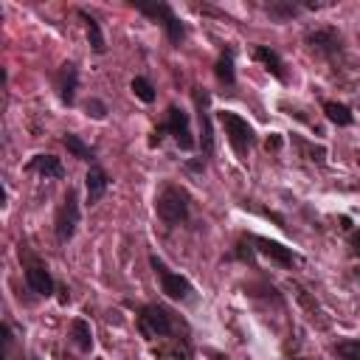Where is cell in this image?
Listing matches in <instances>:
<instances>
[{
	"label": "cell",
	"mask_w": 360,
	"mask_h": 360,
	"mask_svg": "<svg viewBox=\"0 0 360 360\" xmlns=\"http://www.w3.org/2000/svg\"><path fill=\"white\" fill-rule=\"evenodd\" d=\"M188 208H191V200H188V191L174 186V183H163L158 197H155V211H158V219L169 228L180 225L188 219Z\"/></svg>",
	"instance_id": "cell-2"
},
{
	"label": "cell",
	"mask_w": 360,
	"mask_h": 360,
	"mask_svg": "<svg viewBox=\"0 0 360 360\" xmlns=\"http://www.w3.org/2000/svg\"><path fill=\"white\" fill-rule=\"evenodd\" d=\"M84 110H87V115H93V118H104V115H107V104L98 101V98H90V101L84 104Z\"/></svg>",
	"instance_id": "cell-25"
},
{
	"label": "cell",
	"mask_w": 360,
	"mask_h": 360,
	"mask_svg": "<svg viewBox=\"0 0 360 360\" xmlns=\"http://www.w3.org/2000/svg\"><path fill=\"white\" fill-rule=\"evenodd\" d=\"M56 93H59V98H62V104H73L76 101V90H79V70H76V65L73 62H65L59 70H56Z\"/></svg>",
	"instance_id": "cell-12"
},
{
	"label": "cell",
	"mask_w": 360,
	"mask_h": 360,
	"mask_svg": "<svg viewBox=\"0 0 360 360\" xmlns=\"http://www.w3.org/2000/svg\"><path fill=\"white\" fill-rule=\"evenodd\" d=\"M323 112L332 124L338 127H352L354 124V112L349 104H340V101H323Z\"/></svg>",
	"instance_id": "cell-20"
},
{
	"label": "cell",
	"mask_w": 360,
	"mask_h": 360,
	"mask_svg": "<svg viewBox=\"0 0 360 360\" xmlns=\"http://www.w3.org/2000/svg\"><path fill=\"white\" fill-rule=\"evenodd\" d=\"M208 357H214V360H228V357H225V354H219V352H214V349H211V352H208Z\"/></svg>",
	"instance_id": "cell-29"
},
{
	"label": "cell",
	"mask_w": 360,
	"mask_h": 360,
	"mask_svg": "<svg viewBox=\"0 0 360 360\" xmlns=\"http://www.w3.org/2000/svg\"><path fill=\"white\" fill-rule=\"evenodd\" d=\"M186 166H188L191 172H202V169H205V160H188Z\"/></svg>",
	"instance_id": "cell-28"
},
{
	"label": "cell",
	"mask_w": 360,
	"mask_h": 360,
	"mask_svg": "<svg viewBox=\"0 0 360 360\" xmlns=\"http://www.w3.org/2000/svg\"><path fill=\"white\" fill-rule=\"evenodd\" d=\"M84 186H87V202L96 205V202L107 194V188H110V177H107V172H104L98 163H90L87 177H84Z\"/></svg>",
	"instance_id": "cell-14"
},
{
	"label": "cell",
	"mask_w": 360,
	"mask_h": 360,
	"mask_svg": "<svg viewBox=\"0 0 360 360\" xmlns=\"http://www.w3.org/2000/svg\"><path fill=\"white\" fill-rule=\"evenodd\" d=\"M132 6H135V11H141L149 20L160 22L163 31H166V39L172 45H180L186 39V25H183V20L174 14V8L169 3H132Z\"/></svg>",
	"instance_id": "cell-4"
},
{
	"label": "cell",
	"mask_w": 360,
	"mask_h": 360,
	"mask_svg": "<svg viewBox=\"0 0 360 360\" xmlns=\"http://www.w3.org/2000/svg\"><path fill=\"white\" fill-rule=\"evenodd\" d=\"M278 146H281V135H273V138H267V143H264L267 152H276Z\"/></svg>",
	"instance_id": "cell-27"
},
{
	"label": "cell",
	"mask_w": 360,
	"mask_h": 360,
	"mask_svg": "<svg viewBox=\"0 0 360 360\" xmlns=\"http://www.w3.org/2000/svg\"><path fill=\"white\" fill-rule=\"evenodd\" d=\"M208 101H211V96L202 87H197L194 90V107H197V124H200V146H202L205 155L214 152V127H211Z\"/></svg>",
	"instance_id": "cell-11"
},
{
	"label": "cell",
	"mask_w": 360,
	"mask_h": 360,
	"mask_svg": "<svg viewBox=\"0 0 360 360\" xmlns=\"http://www.w3.org/2000/svg\"><path fill=\"white\" fill-rule=\"evenodd\" d=\"M332 352L338 360H360V340H354V338L340 340V343H335Z\"/></svg>",
	"instance_id": "cell-24"
},
{
	"label": "cell",
	"mask_w": 360,
	"mask_h": 360,
	"mask_svg": "<svg viewBox=\"0 0 360 360\" xmlns=\"http://www.w3.org/2000/svg\"><path fill=\"white\" fill-rule=\"evenodd\" d=\"M292 143L304 152L307 160H315V163H323V160H326V149H323V146H315V143H309V141H304V138H298V135H292Z\"/></svg>",
	"instance_id": "cell-23"
},
{
	"label": "cell",
	"mask_w": 360,
	"mask_h": 360,
	"mask_svg": "<svg viewBox=\"0 0 360 360\" xmlns=\"http://www.w3.org/2000/svg\"><path fill=\"white\" fill-rule=\"evenodd\" d=\"M304 42H307V48H309L312 53H318V56H323V59H332V56H338V53L343 51V37H340V31L332 28V25L309 28V31L304 34Z\"/></svg>",
	"instance_id": "cell-7"
},
{
	"label": "cell",
	"mask_w": 360,
	"mask_h": 360,
	"mask_svg": "<svg viewBox=\"0 0 360 360\" xmlns=\"http://www.w3.org/2000/svg\"><path fill=\"white\" fill-rule=\"evenodd\" d=\"M301 8H304V6H301L298 0H270V3L264 6L267 17L276 20V22H290L292 17L301 14Z\"/></svg>",
	"instance_id": "cell-16"
},
{
	"label": "cell",
	"mask_w": 360,
	"mask_h": 360,
	"mask_svg": "<svg viewBox=\"0 0 360 360\" xmlns=\"http://www.w3.org/2000/svg\"><path fill=\"white\" fill-rule=\"evenodd\" d=\"M20 253H25V250L20 248ZM25 284H28L31 292H37V295H42V298H48V295L56 290V281H53L51 270H48L39 259H34V256H28V253H25Z\"/></svg>",
	"instance_id": "cell-9"
},
{
	"label": "cell",
	"mask_w": 360,
	"mask_h": 360,
	"mask_svg": "<svg viewBox=\"0 0 360 360\" xmlns=\"http://www.w3.org/2000/svg\"><path fill=\"white\" fill-rule=\"evenodd\" d=\"M62 143L68 146V152L73 155V158H79V160H87V163H96V149L93 146H87L79 135H73V132H68L65 138H62Z\"/></svg>",
	"instance_id": "cell-21"
},
{
	"label": "cell",
	"mask_w": 360,
	"mask_h": 360,
	"mask_svg": "<svg viewBox=\"0 0 360 360\" xmlns=\"http://www.w3.org/2000/svg\"><path fill=\"white\" fill-rule=\"evenodd\" d=\"M149 264H152V270L158 276V284H160V292L163 295H169L172 301H188L191 298L194 287H191V281L186 276H180L172 267H166V262L158 259V256H149Z\"/></svg>",
	"instance_id": "cell-6"
},
{
	"label": "cell",
	"mask_w": 360,
	"mask_h": 360,
	"mask_svg": "<svg viewBox=\"0 0 360 360\" xmlns=\"http://www.w3.org/2000/svg\"><path fill=\"white\" fill-rule=\"evenodd\" d=\"M70 340L76 343L79 352H90L93 349V329L84 318H73L70 321Z\"/></svg>",
	"instance_id": "cell-19"
},
{
	"label": "cell",
	"mask_w": 360,
	"mask_h": 360,
	"mask_svg": "<svg viewBox=\"0 0 360 360\" xmlns=\"http://www.w3.org/2000/svg\"><path fill=\"white\" fill-rule=\"evenodd\" d=\"M217 118H219V124L225 127V135H228V143L233 146V152H236L239 158H245L248 149L256 143V132H253V127L248 124V118H242V115H236V112H231V110L217 112Z\"/></svg>",
	"instance_id": "cell-5"
},
{
	"label": "cell",
	"mask_w": 360,
	"mask_h": 360,
	"mask_svg": "<svg viewBox=\"0 0 360 360\" xmlns=\"http://www.w3.org/2000/svg\"><path fill=\"white\" fill-rule=\"evenodd\" d=\"M79 219H82V208H79V194L73 186H68L59 208H56V217H53V233H56V242L59 245H68L79 228Z\"/></svg>",
	"instance_id": "cell-3"
},
{
	"label": "cell",
	"mask_w": 360,
	"mask_h": 360,
	"mask_svg": "<svg viewBox=\"0 0 360 360\" xmlns=\"http://www.w3.org/2000/svg\"><path fill=\"white\" fill-rule=\"evenodd\" d=\"M214 76H217V82H219V84H225V87H233V84H236L233 48H225V51L219 53V59H217V65H214Z\"/></svg>",
	"instance_id": "cell-17"
},
{
	"label": "cell",
	"mask_w": 360,
	"mask_h": 360,
	"mask_svg": "<svg viewBox=\"0 0 360 360\" xmlns=\"http://www.w3.org/2000/svg\"><path fill=\"white\" fill-rule=\"evenodd\" d=\"M79 17L84 20V28H87V42H90V48H93L96 53H104V51H107V45H104V34H101V25H98V20H96L90 11H84V8H79Z\"/></svg>",
	"instance_id": "cell-18"
},
{
	"label": "cell",
	"mask_w": 360,
	"mask_h": 360,
	"mask_svg": "<svg viewBox=\"0 0 360 360\" xmlns=\"http://www.w3.org/2000/svg\"><path fill=\"white\" fill-rule=\"evenodd\" d=\"M163 129L177 141V146L180 149H194L197 146V141H194V135H191V121H188V112L183 110V107H177V104H172L169 110H166V121H163Z\"/></svg>",
	"instance_id": "cell-8"
},
{
	"label": "cell",
	"mask_w": 360,
	"mask_h": 360,
	"mask_svg": "<svg viewBox=\"0 0 360 360\" xmlns=\"http://www.w3.org/2000/svg\"><path fill=\"white\" fill-rule=\"evenodd\" d=\"M250 245H253L256 253L267 256L273 264H278V267H284V270H290V267L298 262V256L292 253V248H284L281 242H273V239H267V236H250Z\"/></svg>",
	"instance_id": "cell-10"
},
{
	"label": "cell",
	"mask_w": 360,
	"mask_h": 360,
	"mask_svg": "<svg viewBox=\"0 0 360 360\" xmlns=\"http://www.w3.org/2000/svg\"><path fill=\"white\" fill-rule=\"evenodd\" d=\"M349 256H354V259H360V231H354L352 236H349Z\"/></svg>",
	"instance_id": "cell-26"
},
{
	"label": "cell",
	"mask_w": 360,
	"mask_h": 360,
	"mask_svg": "<svg viewBox=\"0 0 360 360\" xmlns=\"http://www.w3.org/2000/svg\"><path fill=\"white\" fill-rule=\"evenodd\" d=\"M357 163H360V158H357Z\"/></svg>",
	"instance_id": "cell-30"
},
{
	"label": "cell",
	"mask_w": 360,
	"mask_h": 360,
	"mask_svg": "<svg viewBox=\"0 0 360 360\" xmlns=\"http://www.w3.org/2000/svg\"><path fill=\"white\" fill-rule=\"evenodd\" d=\"M253 59L267 70V73H273L281 84H287V70H284V62H281V56L273 51V48H267V45H256L253 48Z\"/></svg>",
	"instance_id": "cell-15"
},
{
	"label": "cell",
	"mask_w": 360,
	"mask_h": 360,
	"mask_svg": "<svg viewBox=\"0 0 360 360\" xmlns=\"http://www.w3.org/2000/svg\"><path fill=\"white\" fill-rule=\"evenodd\" d=\"M138 332L152 343V340H166L169 346L163 349V354H172V357H183L188 360L191 357V340H188V329L186 323L177 321V315L166 307V304H143L138 309Z\"/></svg>",
	"instance_id": "cell-1"
},
{
	"label": "cell",
	"mask_w": 360,
	"mask_h": 360,
	"mask_svg": "<svg viewBox=\"0 0 360 360\" xmlns=\"http://www.w3.org/2000/svg\"><path fill=\"white\" fill-rule=\"evenodd\" d=\"M129 87H132L135 98H141L143 104H152V101H155V87H152V82H149L146 76H135Z\"/></svg>",
	"instance_id": "cell-22"
},
{
	"label": "cell",
	"mask_w": 360,
	"mask_h": 360,
	"mask_svg": "<svg viewBox=\"0 0 360 360\" xmlns=\"http://www.w3.org/2000/svg\"><path fill=\"white\" fill-rule=\"evenodd\" d=\"M25 172H34V174H42V177H53V180H62L65 177V166L56 155H48V152H39L34 155L28 163H25Z\"/></svg>",
	"instance_id": "cell-13"
}]
</instances>
